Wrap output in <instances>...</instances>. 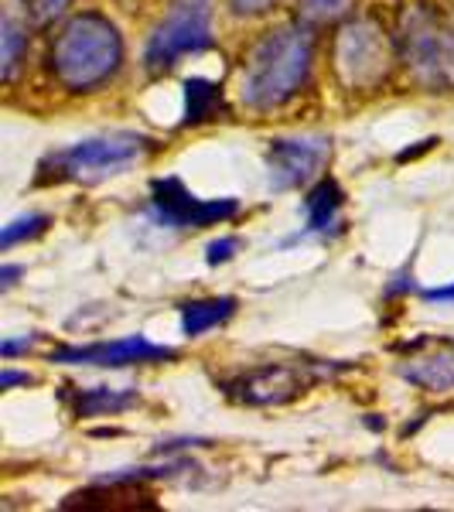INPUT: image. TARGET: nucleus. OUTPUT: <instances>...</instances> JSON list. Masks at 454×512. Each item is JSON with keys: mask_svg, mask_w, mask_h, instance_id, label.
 I'll list each match as a JSON object with an SVG mask.
<instances>
[{"mask_svg": "<svg viewBox=\"0 0 454 512\" xmlns=\"http://www.w3.org/2000/svg\"><path fill=\"white\" fill-rule=\"evenodd\" d=\"M28 4L38 21H52L55 14H62L65 7H69V0H28Z\"/></svg>", "mask_w": 454, "mask_h": 512, "instance_id": "nucleus-20", "label": "nucleus"}, {"mask_svg": "<svg viewBox=\"0 0 454 512\" xmlns=\"http://www.w3.org/2000/svg\"><path fill=\"white\" fill-rule=\"evenodd\" d=\"M393 45L386 41L383 28L376 21L362 18L338 31L335 41V69L345 86L373 89L390 76Z\"/></svg>", "mask_w": 454, "mask_h": 512, "instance_id": "nucleus-6", "label": "nucleus"}, {"mask_svg": "<svg viewBox=\"0 0 454 512\" xmlns=\"http://www.w3.org/2000/svg\"><path fill=\"white\" fill-rule=\"evenodd\" d=\"M212 45V0H171L168 14L147 41V69H171L178 59Z\"/></svg>", "mask_w": 454, "mask_h": 512, "instance_id": "nucleus-5", "label": "nucleus"}, {"mask_svg": "<svg viewBox=\"0 0 454 512\" xmlns=\"http://www.w3.org/2000/svg\"><path fill=\"white\" fill-rule=\"evenodd\" d=\"M24 45H28V28L18 21V11H14V7H7L4 21H0V52H4V55H0V76H4V79L14 76Z\"/></svg>", "mask_w": 454, "mask_h": 512, "instance_id": "nucleus-15", "label": "nucleus"}, {"mask_svg": "<svg viewBox=\"0 0 454 512\" xmlns=\"http://www.w3.org/2000/svg\"><path fill=\"white\" fill-rule=\"evenodd\" d=\"M338 212H342V188L335 181H321L308 195V233L328 236L338 226Z\"/></svg>", "mask_w": 454, "mask_h": 512, "instance_id": "nucleus-12", "label": "nucleus"}, {"mask_svg": "<svg viewBox=\"0 0 454 512\" xmlns=\"http://www.w3.org/2000/svg\"><path fill=\"white\" fill-rule=\"evenodd\" d=\"M311 35L301 24H280L253 45L243 69V103L250 110H274L301 93L311 76Z\"/></svg>", "mask_w": 454, "mask_h": 512, "instance_id": "nucleus-1", "label": "nucleus"}, {"mask_svg": "<svg viewBox=\"0 0 454 512\" xmlns=\"http://www.w3.org/2000/svg\"><path fill=\"white\" fill-rule=\"evenodd\" d=\"M45 229H48V216H21V219H14L11 226H4L0 246H4V250H11V246H18L21 239H31V236L45 233Z\"/></svg>", "mask_w": 454, "mask_h": 512, "instance_id": "nucleus-17", "label": "nucleus"}, {"mask_svg": "<svg viewBox=\"0 0 454 512\" xmlns=\"http://www.w3.org/2000/svg\"><path fill=\"white\" fill-rule=\"evenodd\" d=\"M229 4H233L236 14H260L270 7V0H229Z\"/></svg>", "mask_w": 454, "mask_h": 512, "instance_id": "nucleus-21", "label": "nucleus"}, {"mask_svg": "<svg viewBox=\"0 0 454 512\" xmlns=\"http://www.w3.org/2000/svg\"><path fill=\"white\" fill-rule=\"evenodd\" d=\"M239 250V239L236 236H222L216 239V243H209V253H205V260L216 267V263H226V260H233V253Z\"/></svg>", "mask_w": 454, "mask_h": 512, "instance_id": "nucleus-19", "label": "nucleus"}, {"mask_svg": "<svg viewBox=\"0 0 454 512\" xmlns=\"http://www.w3.org/2000/svg\"><path fill=\"white\" fill-rule=\"evenodd\" d=\"M427 301H454V284L451 287H441V291H424Z\"/></svg>", "mask_w": 454, "mask_h": 512, "instance_id": "nucleus-24", "label": "nucleus"}, {"mask_svg": "<svg viewBox=\"0 0 454 512\" xmlns=\"http://www.w3.org/2000/svg\"><path fill=\"white\" fill-rule=\"evenodd\" d=\"M311 383H315V373H308V369L287 366V362H267V366L250 369L236 383H229V393L239 396L243 403H253V407H270V403L294 400Z\"/></svg>", "mask_w": 454, "mask_h": 512, "instance_id": "nucleus-9", "label": "nucleus"}, {"mask_svg": "<svg viewBox=\"0 0 454 512\" xmlns=\"http://www.w3.org/2000/svg\"><path fill=\"white\" fill-rule=\"evenodd\" d=\"M175 359V349L154 345L144 335L117 338V342H96V345H69V349L52 352V362L62 366H99V369H123V366H144V362Z\"/></svg>", "mask_w": 454, "mask_h": 512, "instance_id": "nucleus-8", "label": "nucleus"}, {"mask_svg": "<svg viewBox=\"0 0 454 512\" xmlns=\"http://www.w3.org/2000/svg\"><path fill=\"white\" fill-rule=\"evenodd\" d=\"M185 123H202L209 117H216L222 110V93L219 86L205 79H188L185 82Z\"/></svg>", "mask_w": 454, "mask_h": 512, "instance_id": "nucleus-16", "label": "nucleus"}, {"mask_svg": "<svg viewBox=\"0 0 454 512\" xmlns=\"http://www.w3.org/2000/svg\"><path fill=\"white\" fill-rule=\"evenodd\" d=\"M239 212L236 198H216L205 202L195 198L178 178H158L151 185V216L164 229H205L216 222L233 219Z\"/></svg>", "mask_w": 454, "mask_h": 512, "instance_id": "nucleus-7", "label": "nucleus"}, {"mask_svg": "<svg viewBox=\"0 0 454 512\" xmlns=\"http://www.w3.org/2000/svg\"><path fill=\"white\" fill-rule=\"evenodd\" d=\"M332 140L328 137H280L267 151V168L274 188H294L311 181L328 161Z\"/></svg>", "mask_w": 454, "mask_h": 512, "instance_id": "nucleus-10", "label": "nucleus"}, {"mask_svg": "<svg viewBox=\"0 0 454 512\" xmlns=\"http://www.w3.org/2000/svg\"><path fill=\"white\" fill-rule=\"evenodd\" d=\"M151 151H154V140L137 137V134L82 140V144L55 151L41 161L38 185H48V181H82V185H96V181H103V178L123 175L130 164L144 161Z\"/></svg>", "mask_w": 454, "mask_h": 512, "instance_id": "nucleus-3", "label": "nucleus"}, {"mask_svg": "<svg viewBox=\"0 0 454 512\" xmlns=\"http://www.w3.org/2000/svg\"><path fill=\"white\" fill-rule=\"evenodd\" d=\"M400 59L420 86L454 89V28L427 7H414L400 28Z\"/></svg>", "mask_w": 454, "mask_h": 512, "instance_id": "nucleus-4", "label": "nucleus"}, {"mask_svg": "<svg viewBox=\"0 0 454 512\" xmlns=\"http://www.w3.org/2000/svg\"><path fill=\"white\" fill-rule=\"evenodd\" d=\"M356 0H301L304 14L311 21H332V18H342Z\"/></svg>", "mask_w": 454, "mask_h": 512, "instance_id": "nucleus-18", "label": "nucleus"}, {"mask_svg": "<svg viewBox=\"0 0 454 512\" xmlns=\"http://www.w3.org/2000/svg\"><path fill=\"white\" fill-rule=\"evenodd\" d=\"M18 383H31L28 373H14V369H4V376H0V390H14Z\"/></svg>", "mask_w": 454, "mask_h": 512, "instance_id": "nucleus-22", "label": "nucleus"}, {"mask_svg": "<svg viewBox=\"0 0 454 512\" xmlns=\"http://www.w3.org/2000/svg\"><path fill=\"white\" fill-rule=\"evenodd\" d=\"M400 373L403 379H410V383L424 386V390L444 393L454 386V355L437 352V355H427V359H414L410 366H403Z\"/></svg>", "mask_w": 454, "mask_h": 512, "instance_id": "nucleus-13", "label": "nucleus"}, {"mask_svg": "<svg viewBox=\"0 0 454 512\" xmlns=\"http://www.w3.org/2000/svg\"><path fill=\"white\" fill-rule=\"evenodd\" d=\"M236 311V301L233 297H205V301H188L181 308V332L188 338L195 335H205L212 328H219L222 321H229Z\"/></svg>", "mask_w": 454, "mask_h": 512, "instance_id": "nucleus-11", "label": "nucleus"}, {"mask_svg": "<svg viewBox=\"0 0 454 512\" xmlns=\"http://www.w3.org/2000/svg\"><path fill=\"white\" fill-rule=\"evenodd\" d=\"M123 41L103 14H76L52 45V69L65 89H93L120 69Z\"/></svg>", "mask_w": 454, "mask_h": 512, "instance_id": "nucleus-2", "label": "nucleus"}, {"mask_svg": "<svg viewBox=\"0 0 454 512\" xmlns=\"http://www.w3.org/2000/svg\"><path fill=\"white\" fill-rule=\"evenodd\" d=\"M18 274H21V267H4V274H0V291H11V287L18 284Z\"/></svg>", "mask_w": 454, "mask_h": 512, "instance_id": "nucleus-23", "label": "nucleus"}, {"mask_svg": "<svg viewBox=\"0 0 454 512\" xmlns=\"http://www.w3.org/2000/svg\"><path fill=\"white\" fill-rule=\"evenodd\" d=\"M134 390H110V386H93V390L76 393V417H103L120 414V410L134 407Z\"/></svg>", "mask_w": 454, "mask_h": 512, "instance_id": "nucleus-14", "label": "nucleus"}]
</instances>
